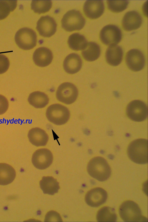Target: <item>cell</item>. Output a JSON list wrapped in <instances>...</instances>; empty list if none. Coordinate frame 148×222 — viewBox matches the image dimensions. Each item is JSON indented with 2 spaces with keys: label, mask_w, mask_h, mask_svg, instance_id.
<instances>
[{
  "label": "cell",
  "mask_w": 148,
  "mask_h": 222,
  "mask_svg": "<svg viewBox=\"0 0 148 222\" xmlns=\"http://www.w3.org/2000/svg\"><path fill=\"white\" fill-rule=\"evenodd\" d=\"M148 141L146 139L140 138L131 142L127 149L128 156L134 162L143 164L148 162Z\"/></svg>",
  "instance_id": "obj_2"
},
{
  "label": "cell",
  "mask_w": 148,
  "mask_h": 222,
  "mask_svg": "<svg viewBox=\"0 0 148 222\" xmlns=\"http://www.w3.org/2000/svg\"><path fill=\"white\" fill-rule=\"evenodd\" d=\"M129 1L127 0L107 1L108 9L114 12H122L127 8Z\"/></svg>",
  "instance_id": "obj_28"
},
{
  "label": "cell",
  "mask_w": 148,
  "mask_h": 222,
  "mask_svg": "<svg viewBox=\"0 0 148 222\" xmlns=\"http://www.w3.org/2000/svg\"><path fill=\"white\" fill-rule=\"evenodd\" d=\"M10 62L5 55L0 54V74L5 73L10 66Z\"/></svg>",
  "instance_id": "obj_30"
},
{
  "label": "cell",
  "mask_w": 148,
  "mask_h": 222,
  "mask_svg": "<svg viewBox=\"0 0 148 222\" xmlns=\"http://www.w3.org/2000/svg\"><path fill=\"white\" fill-rule=\"evenodd\" d=\"M126 112L127 116L132 120L141 122L147 117V106L141 100H134L128 104Z\"/></svg>",
  "instance_id": "obj_8"
},
{
  "label": "cell",
  "mask_w": 148,
  "mask_h": 222,
  "mask_svg": "<svg viewBox=\"0 0 148 222\" xmlns=\"http://www.w3.org/2000/svg\"><path fill=\"white\" fill-rule=\"evenodd\" d=\"M82 60L79 56L75 53H72L64 59L63 66L67 73L73 74L79 71L82 66Z\"/></svg>",
  "instance_id": "obj_17"
},
{
  "label": "cell",
  "mask_w": 148,
  "mask_h": 222,
  "mask_svg": "<svg viewBox=\"0 0 148 222\" xmlns=\"http://www.w3.org/2000/svg\"><path fill=\"white\" fill-rule=\"evenodd\" d=\"M107 197V193L105 190L97 187L87 192L85 196V201L88 206L97 207L104 203Z\"/></svg>",
  "instance_id": "obj_13"
},
{
  "label": "cell",
  "mask_w": 148,
  "mask_h": 222,
  "mask_svg": "<svg viewBox=\"0 0 148 222\" xmlns=\"http://www.w3.org/2000/svg\"><path fill=\"white\" fill-rule=\"evenodd\" d=\"M100 54L99 46L96 43L93 42H88L86 47L82 52V54L84 59L89 62L97 60Z\"/></svg>",
  "instance_id": "obj_23"
},
{
  "label": "cell",
  "mask_w": 148,
  "mask_h": 222,
  "mask_svg": "<svg viewBox=\"0 0 148 222\" xmlns=\"http://www.w3.org/2000/svg\"><path fill=\"white\" fill-rule=\"evenodd\" d=\"M126 64L128 67L134 71L142 70L145 64V58L143 53L137 49H132L127 53Z\"/></svg>",
  "instance_id": "obj_11"
},
{
  "label": "cell",
  "mask_w": 148,
  "mask_h": 222,
  "mask_svg": "<svg viewBox=\"0 0 148 222\" xmlns=\"http://www.w3.org/2000/svg\"><path fill=\"white\" fill-rule=\"evenodd\" d=\"M53 157L52 152L46 148L36 150L33 154L32 162L36 168L41 170L46 169L52 163Z\"/></svg>",
  "instance_id": "obj_10"
},
{
  "label": "cell",
  "mask_w": 148,
  "mask_h": 222,
  "mask_svg": "<svg viewBox=\"0 0 148 222\" xmlns=\"http://www.w3.org/2000/svg\"><path fill=\"white\" fill-rule=\"evenodd\" d=\"M45 221H62L60 214L57 212L51 210L48 212L46 214Z\"/></svg>",
  "instance_id": "obj_29"
},
{
  "label": "cell",
  "mask_w": 148,
  "mask_h": 222,
  "mask_svg": "<svg viewBox=\"0 0 148 222\" xmlns=\"http://www.w3.org/2000/svg\"><path fill=\"white\" fill-rule=\"evenodd\" d=\"M51 51L45 47H39L34 53L33 59L34 63L37 66L45 67L50 64L53 59Z\"/></svg>",
  "instance_id": "obj_16"
},
{
  "label": "cell",
  "mask_w": 148,
  "mask_h": 222,
  "mask_svg": "<svg viewBox=\"0 0 148 222\" xmlns=\"http://www.w3.org/2000/svg\"><path fill=\"white\" fill-rule=\"evenodd\" d=\"M142 23V18L136 11H131L126 12L122 21L123 29L127 31L135 30L139 28Z\"/></svg>",
  "instance_id": "obj_15"
},
{
  "label": "cell",
  "mask_w": 148,
  "mask_h": 222,
  "mask_svg": "<svg viewBox=\"0 0 148 222\" xmlns=\"http://www.w3.org/2000/svg\"><path fill=\"white\" fill-rule=\"evenodd\" d=\"M123 55V50L120 46L116 45H110L106 52V60L110 65L113 66H117L121 62Z\"/></svg>",
  "instance_id": "obj_19"
},
{
  "label": "cell",
  "mask_w": 148,
  "mask_h": 222,
  "mask_svg": "<svg viewBox=\"0 0 148 222\" xmlns=\"http://www.w3.org/2000/svg\"><path fill=\"white\" fill-rule=\"evenodd\" d=\"M28 137L30 142L33 145L40 147L45 146L49 140V136L46 132L39 127H34L30 130Z\"/></svg>",
  "instance_id": "obj_18"
},
{
  "label": "cell",
  "mask_w": 148,
  "mask_h": 222,
  "mask_svg": "<svg viewBox=\"0 0 148 222\" xmlns=\"http://www.w3.org/2000/svg\"><path fill=\"white\" fill-rule=\"evenodd\" d=\"M17 5V1L0 0V20L7 17L15 9Z\"/></svg>",
  "instance_id": "obj_26"
},
{
  "label": "cell",
  "mask_w": 148,
  "mask_h": 222,
  "mask_svg": "<svg viewBox=\"0 0 148 222\" xmlns=\"http://www.w3.org/2000/svg\"><path fill=\"white\" fill-rule=\"evenodd\" d=\"M96 218L99 222H115L117 217L114 208L104 206L98 211Z\"/></svg>",
  "instance_id": "obj_25"
},
{
  "label": "cell",
  "mask_w": 148,
  "mask_h": 222,
  "mask_svg": "<svg viewBox=\"0 0 148 222\" xmlns=\"http://www.w3.org/2000/svg\"><path fill=\"white\" fill-rule=\"evenodd\" d=\"M87 169L91 177L101 182L106 180L111 174V168L107 162L101 156L91 159L88 164Z\"/></svg>",
  "instance_id": "obj_1"
},
{
  "label": "cell",
  "mask_w": 148,
  "mask_h": 222,
  "mask_svg": "<svg viewBox=\"0 0 148 222\" xmlns=\"http://www.w3.org/2000/svg\"><path fill=\"white\" fill-rule=\"evenodd\" d=\"M28 101L29 103L34 107L41 108L48 104L49 99L48 96L44 92L36 91L30 94Z\"/></svg>",
  "instance_id": "obj_22"
},
{
  "label": "cell",
  "mask_w": 148,
  "mask_h": 222,
  "mask_svg": "<svg viewBox=\"0 0 148 222\" xmlns=\"http://www.w3.org/2000/svg\"><path fill=\"white\" fill-rule=\"evenodd\" d=\"M51 1H32L31 3V9L34 12L38 14L43 13L49 11L51 8Z\"/></svg>",
  "instance_id": "obj_27"
},
{
  "label": "cell",
  "mask_w": 148,
  "mask_h": 222,
  "mask_svg": "<svg viewBox=\"0 0 148 222\" xmlns=\"http://www.w3.org/2000/svg\"><path fill=\"white\" fill-rule=\"evenodd\" d=\"M40 188L44 194L53 195L60 188L57 180L52 176H44L39 183Z\"/></svg>",
  "instance_id": "obj_20"
},
{
  "label": "cell",
  "mask_w": 148,
  "mask_h": 222,
  "mask_svg": "<svg viewBox=\"0 0 148 222\" xmlns=\"http://www.w3.org/2000/svg\"><path fill=\"white\" fill-rule=\"evenodd\" d=\"M16 172L14 168L5 163H0V185H5L14 180Z\"/></svg>",
  "instance_id": "obj_21"
},
{
  "label": "cell",
  "mask_w": 148,
  "mask_h": 222,
  "mask_svg": "<svg viewBox=\"0 0 148 222\" xmlns=\"http://www.w3.org/2000/svg\"><path fill=\"white\" fill-rule=\"evenodd\" d=\"M68 43L71 49L76 51L84 50L88 44L85 36L78 33L71 35L68 38Z\"/></svg>",
  "instance_id": "obj_24"
},
{
  "label": "cell",
  "mask_w": 148,
  "mask_h": 222,
  "mask_svg": "<svg viewBox=\"0 0 148 222\" xmlns=\"http://www.w3.org/2000/svg\"><path fill=\"white\" fill-rule=\"evenodd\" d=\"M100 37L101 42L106 45H116L121 41L122 33L120 29L116 25H108L101 29Z\"/></svg>",
  "instance_id": "obj_9"
},
{
  "label": "cell",
  "mask_w": 148,
  "mask_h": 222,
  "mask_svg": "<svg viewBox=\"0 0 148 222\" xmlns=\"http://www.w3.org/2000/svg\"><path fill=\"white\" fill-rule=\"evenodd\" d=\"M57 27L54 19L49 15H46L41 16L38 21L36 29L41 36L49 37L55 34Z\"/></svg>",
  "instance_id": "obj_12"
},
{
  "label": "cell",
  "mask_w": 148,
  "mask_h": 222,
  "mask_svg": "<svg viewBox=\"0 0 148 222\" xmlns=\"http://www.w3.org/2000/svg\"><path fill=\"white\" fill-rule=\"evenodd\" d=\"M61 23L62 27L64 30L71 32L82 29L86 20L79 11L73 9L68 11L64 15Z\"/></svg>",
  "instance_id": "obj_4"
},
{
  "label": "cell",
  "mask_w": 148,
  "mask_h": 222,
  "mask_svg": "<svg viewBox=\"0 0 148 222\" xmlns=\"http://www.w3.org/2000/svg\"><path fill=\"white\" fill-rule=\"evenodd\" d=\"M14 39L18 46L24 50L32 49L36 45V33L29 28L23 27L18 30L16 33Z\"/></svg>",
  "instance_id": "obj_6"
},
{
  "label": "cell",
  "mask_w": 148,
  "mask_h": 222,
  "mask_svg": "<svg viewBox=\"0 0 148 222\" xmlns=\"http://www.w3.org/2000/svg\"><path fill=\"white\" fill-rule=\"evenodd\" d=\"M9 107L8 101L4 96L0 95V115L5 113Z\"/></svg>",
  "instance_id": "obj_31"
},
{
  "label": "cell",
  "mask_w": 148,
  "mask_h": 222,
  "mask_svg": "<svg viewBox=\"0 0 148 222\" xmlns=\"http://www.w3.org/2000/svg\"><path fill=\"white\" fill-rule=\"evenodd\" d=\"M46 115L50 122L57 125L65 124L70 116V111L67 107L58 103L50 106L47 109Z\"/></svg>",
  "instance_id": "obj_5"
},
{
  "label": "cell",
  "mask_w": 148,
  "mask_h": 222,
  "mask_svg": "<svg viewBox=\"0 0 148 222\" xmlns=\"http://www.w3.org/2000/svg\"><path fill=\"white\" fill-rule=\"evenodd\" d=\"M105 7L103 1L87 0L85 2L83 10L86 16L91 19L99 18L103 14Z\"/></svg>",
  "instance_id": "obj_14"
},
{
  "label": "cell",
  "mask_w": 148,
  "mask_h": 222,
  "mask_svg": "<svg viewBox=\"0 0 148 222\" xmlns=\"http://www.w3.org/2000/svg\"><path fill=\"white\" fill-rule=\"evenodd\" d=\"M78 94L77 87L73 84L64 82L58 87L56 92V97L60 101L66 104L73 103L76 100Z\"/></svg>",
  "instance_id": "obj_7"
},
{
  "label": "cell",
  "mask_w": 148,
  "mask_h": 222,
  "mask_svg": "<svg viewBox=\"0 0 148 222\" xmlns=\"http://www.w3.org/2000/svg\"><path fill=\"white\" fill-rule=\"evenodd\" d=\"M119 212L121 218L124 221L138 222L145 220L139 206L132 201L123 202L119 207Z\"/></svg>",
  "instance_id": "obj_3"
}]
</instances>
